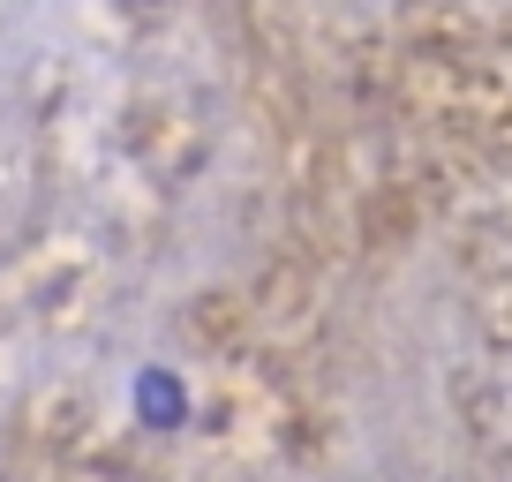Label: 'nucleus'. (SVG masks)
<instances>
[{
	"instance_id": "nucleus-1",
	"label": "nucleus",
	"mask_w": 512,
	"mask_h": 482,
	"mask_svg": "<svg viewBox=\"0 0 512 482\" xmlns=\"http://www.w3.org/2000/svg\"><path fill=\"white\" fill-rule=\"evenodd\" d=\"M136 415H144L151 430H174V422L189 415V400H181V385L166 370H144V377H136Z\"/></svg>"
}]
</instances>
